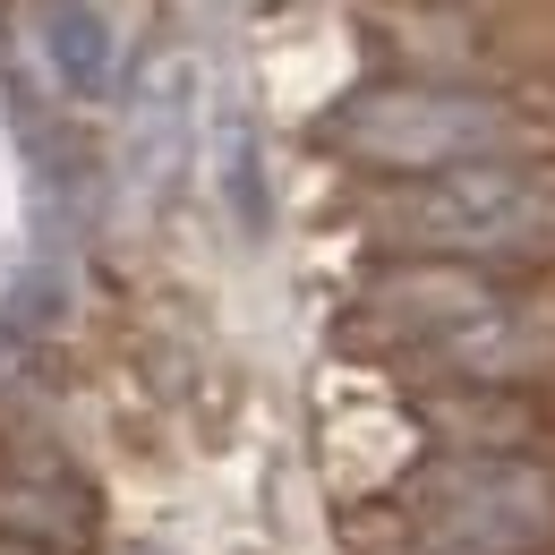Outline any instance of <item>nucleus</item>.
Here are the masks:
<instances>
[{
    "mask_svg": "<svg viewBox=\"0 0 555 555\" xmlns=\"http://www.w3.org/2000/svg\"><path fill=\"white\" fill-rule=\"evenodd\" d=\"M359 334L453 393H513L555 367V317L487 266H393L367 282Z\"/></svg>",
    "mask_w": 555,
    "mask_h": 555,
    "instance_id": "1",
    "label": "nucleus"
},
{
    "mask_svg": "<svg viewBox=\"0 0 555 555\" xmlns=\"http://www.w3.org/2000/svg\"><path fill=\"white\" fill-rule=\"evenodd\" d=\"M521 112L479 86H359L325 112V145L385 180H436L521 154Z\"/></svg>",
    "mask_w": 555,
    "mask_h": 555,
    "instance_id": "3",
    "label": "nucleus"
},
{
    "mask_svg": "<svg viewBox=\"0 0 555 555\" xmlns=\"http://www.w3.org/2000/svg\"><path fill=\"white\" fill-rule=\"evenodd\" d=\"M35 43L61 69L69 94H103L112 86V26L94 0H35Z\"/></svg>",
    "mask_w": 555,
    "mask_h": 555,
    "instance_id": "5",
    "label": "nucleus"
},
{
    "mask_svg": "<svg viewBox=\"0 0 555 555\" xmlns=\"http://www.w3.org/2000/svg\"><path fill=\"white\" fill-rule=\"evenodd\" d=\"M555 470L530 453H436L402 487V555H547Z\"/></svg>",
    "mask_w": 555,
    "mask_h": 555,
    "instance_id": "4",
    "label": "nucleus"
},
{
    "mask_svg": "<svg viewBox=\"0 0 555 555\" xmlns=\"http://www.w3.org/2000/svg\"><path fill=\"white\" fill-rule=\"evenodd\" d=\"M120 555H163V547H154V539H129V547H120Z\"/></svg>",
    "mask_w": 555,
    "mask_h": 555,
    "instance_id": "6",
    "label": "nucleus"
},
{
    "mask_svg": "<svg viewBox=\"0 0 555 555\" xmlns=\"http://www.w3.org/2000/svg\"><path fill=\"white\" fill-rule=\"evenodd\" d=\"M367 222L418 266H495L555 248V189L521 163H470L436 180H385L367 197Z\"/></svg>",
    "mask_w": 555,
    "mask_h": 555,
    "instance_id": "2",
    "label": "nucleus"
}]
</instances>
